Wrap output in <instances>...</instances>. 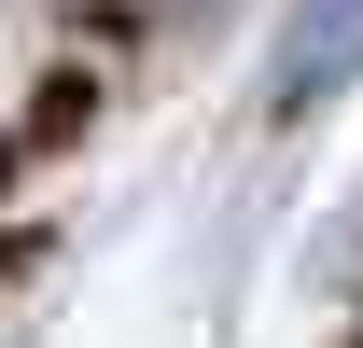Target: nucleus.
<instances>
[{
    "label": "nucleus",
    "mask_w": 363,
    "mask_h": 348,
    "mask_svg": "<svg viewBox=\"0 0 363 348\" xmlns=\"http://www.w3.org/2000/svg\"><path fill=\"white\" fill-rule=\"evenodd\" d=\"M350 70H363V0H294V14H279V56H266V98L308 112V98H335Z\"/></svg>",
    "instance_id": "f257e3e1"
}]
</instances>
